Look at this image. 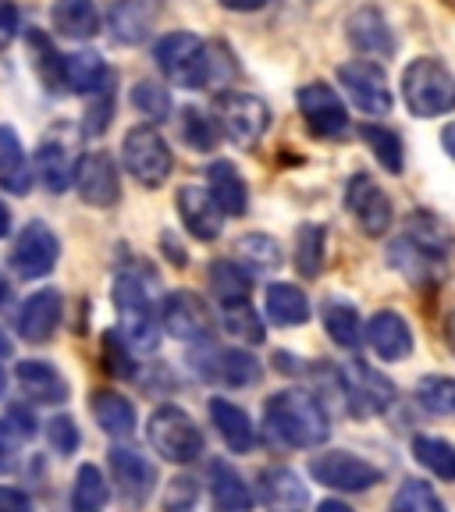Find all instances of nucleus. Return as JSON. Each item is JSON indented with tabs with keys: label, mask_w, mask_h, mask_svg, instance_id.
Here are the masks:
<instances>
[{
	"label": "nucleus",
	"mask_w": 455,
	"mask_h": 512,
	"mask_svg": "<svg viewBox=\"0 0 455 512\" xmlns=\"http://www.w3.org/2000/svg\"><path fill=\"white\" fill-rule=\"evenodd\" d=\"M345 36H349L352 47L367 57L395 54V32H392V25H388V18H384V11L374 8V4L352 11L349 22H345Z\"/></svg>",
	"instance_id": "nucleus-21"
},
{
	"label": "nucleus",
	"mask_w": 455,
	"mask_h": 512,
	"mask_svg": "<svg viewBox=\"0 0 455 512\" xmlns=\"http://www.w3.org/2000/svg\"><path fill=\"white\" fill-rule=\"evenodd\" d=\"M36 175H40L47 192L68 189V185L75 182V164H72V157H68V150H64L61 143H54V139L40 143V150H36Z\"/></svg>",
	"instance_id": "nucleus-35"
},
{
	"label": "nucleus",
	"mask_w": 455,
	"mask_h": 512,
	"mask_svg": "<svg viewBox=\"0 0 455 512\" xmlns=\"http://www.w3.org/2000/svg\"><path fill=\"white\" fill-rule=\"evenodd\" d=\"M47 441L57 456H72L75 448L82 445V434H79V427H75L72 416L61 413V416H50L47 420Z\"/></svg>",
	"instance_id": "nucleus-49"
},
{
	"label": "nucleus",
	"mask_w": 455,
	"mask_h": 512,
	"mask_svg": "<svg viewBox=\"0 0 455 512\" xmlns=\"http://www.w3.org/2000/svg\"><path fill=\"white\" fill-rule=\"evenodd\" d=\"M93 416L100 431L111 434V438H132L136 434V406L118 392H96Z\"/></svg>",
	"instance_id": "nucleus-34"
},
{
	"label": "nucleus",
	"mask_w": 455,
	"mask_h": 512,
	"mask_svg": "<svg viewBox=\"0 0 455 512\" xmlns=\"http://www.w3.org/2000/svg\"><path fill=\"white\" fill-rule=\"evenodd\" d=\"M264 427L285 448H317L331 438V420L317 395L303 388H285L271 395L264 409Z\"/></svg>",
	"instance_id": "nucleus-1"
},
{
	"label": "nucleus",
	"mask_w": 455,
	"mask_h": 512,
	"mask_svg": "<svg viewBox=\"0 0 455 512\" xmlns=\"http://www.w3.org/2000/svg\"><path fill=\"white\" fill-rule=\"evenodd\" d=\"M416 399H420L424 409H431L434 416L455 420V377H441V374L420 377L416 381Z\"/></svg>",
	"instance_id": "nucleus-44"
},
{
	"label": "nucleus",
	"mask_w": 455,
	"mask_h": 512,
	"mask_svg": "<svg viewBox=\"0 0 455 512\" xmlns=\"http://www.w3.org/2000/svg\"><path fill=\"white\" fill-rule=\"evenodd\" d=\"M221 324H224V331H228V338L239 345H264V338H267L264 320L256 317V310L249 303L224 306Z\"/></svg>",
	"instance_id": "nucleus-42"
},
{
	"label": "nucleus",
	"mask_w": 455,
	"mask_h": 512,
	"mask_svg": "<svg viewBox=\"0 0 455 512\" xmlns=\"http://www.w3.org/2000/svg\"><path fill=\"white\" fill-rule=\"evenodd\" d=\"M61 313H64V299L57 288H40L32 292L29 299L18 310V338L29 345H43L54 338V331L61 328Z\"/></svg>",
	"instance_id": "nucleus-19"
},
{
	"label": "nucleus",
	"mask_w": 455,
	"mask_h": 512,
	"mask_svg": "<svg viewBox=\"0 0 455 512\" xmlns=\"http://www.w3.org/2000/svg\"><path fill=\"white\" fill-rule=\"evenodd\" d=\"M320 317H324V328H328L331 342H338L342 349H356L363 338L360 328V313L356 306L345 303V299H328V303L320 306Z\"/></svg>",
	"instance_id": "nucleus-38"
},
{
	"label": "nucleus",
	"mask_w": 455,
	"mask_h": 512,
	"mask_svg": "<svg viewBox=\"0 0 455 512\" xmlns=\"http://www.w3.org/2000/svg\"><path fill=\"white\" fill-rule=\"evenodd\" d=\"M363 143L374 150L377 164H381L388 175H402V168H406V157H402V139L399 132H392L388 125H374V121H367V125L360 128Z\"/></svg>",
	"instance_id": "nucleus-40"
},
{
	"label": "nucleus",
	"mask_w": 455,
	"mask_h": 512,
	"mask_svg": "<svg viewBox=\"0 0 455 512\" xmlns=\"http://www.w3.org/2000/svg\"><path fill=\"white\" fill-rule=\"evenodd\" d=\"M25 43H29L32 68H36L40 82L50 89V93H61V89H64V57L54 50L50 36H43L40 29H29V32H25Z\"/></svg>",
	"instance_id": "nucleus-36"
},
{
	"label": "nucleus",
	"mask_w": 455,
	"mask_h": 512,
	"mask_svg": "<svg viewBox=\"0 0 455 512\" xmlns=\"http://www.w3.org/2000/svg\"><path fill=\"white\" fill-rule=\"evenodd\" d=\"M338 388H342L349 413L363 416V420L388 413V409H392V402L399 399L392 377L381 374V370H374L370 363H363V360H352V363H345V367L338 370Z\"/></svg>",
	"instance_id": "nucleus-6"
},
{
	"label": "nucleus",
	"mask_w": 455,
	"mask_h": 512,
	"mask_svg": "<svg viewBox=\"0 0 455 512\" xmlns=\"http://www.w3.org/2000/svg\"><path fill=\"white\" fill-rule=\"evenodd\" d=\"M132 107L143 114L146 121H168L171 118V93L160 82H136L132 86Z\"/></svg>",
	"instance_id": "nucleus-47"
},
{
	"label": "nucleus",
	"mask_w": 455,
	"mask_h": 512,
	"mask_svg": "<svg viewBox=\"0 0 455 512\" xmlns=\"http://www.w3.org/2000/svg\"><path fill=\"white\" fill-rule=\"evenodd\" d=\"M210 420H214L217 434H221L224 445L232 448V452H239V456L253 452L256 427L242 406H235V402H228V399H210Z\"/></svg>",
	"instance_id": "nucleus-27"
},
{
	"label": "nucleus",
	"mask_w": 455,
	"mask_h": 512,
	"mask_svg": "<svg viewBox=\"0 0 455 512\" xmlns=\"http://www.w3.org/2000/svg\"><path fill=\"white\" fill-rule=\"evenodd\" d=\"M160 324L171 338L189 345L210 342V335H214V317L196 292H171L160 306Z\"/></svg>",
	"instance_id": "nucleus-14"
},
{
	"label": "nucleus",
	"mask_w": 455,
	"mask_h": 512,
	"mask_svg": "<svg viewBox=\"0 0 455 512\" xmlns=\"http://www.w3.org/2000/svg\"><path fill=\"white\" fill-rule=\"evenodd\" d=\"M111 68L104 64V57L93 50H79V54L64 57V89H72L79 96H93L111 82Z\"/></svg>",
	"instance_id": "nucleus-30"
},
{
	"label": "nucleus",
	"mask_w": 455,
	"mask_h": 512,
	"mask_svg": "<svg viewBox=\"0 0 455 512\" xmlns=\"http://www.w3.org/2000/svg\"><path fill=\"white\" fill-rule=\"evenodd\" d=\"M324 242L328 232L320 224H299L296 232V267L303 278H317L324 271Z\"/></svg>",
	"instance_id": "nucleus-43"
},
{
	"label": "nucleus",
	"mask_w": 455,
	"mask_h": 512,
	"mask_svg": "<svg viewBox=\"0 0 455 512\" xmlns=\"http://www.w3.org/2000/svg\"><path fill=\"white\" fill-rule=\"evenodd\" d=\"M299 114H303L306 128L320 139H338L349 128V111H345L342 96L328 86V82H310L299 89Z\"/></svg>",
	"instance_id": "nucleus-15"
},
{
	"label": "nucleus",
	"mask_w": 455,
	"mask_h": 512,
	"mask_svg": "<svg viewBox=\"0 0 455 512\" xmlns=\"http://www.w3.org/2000/svg\"><path fill=\"white\" fill-rule=\"evenodd\" d=\"M310 477L317 484L331 491H370L374 484H381V470L367 459L352 456V452H324V456L310 459Z\"/></svg>",
	"instance_id": "nucleus-12"
},
{
	"label": "nucleus",
	"mask_w": 455,
	"mask_h": 512,
	"mask_svg": "<svg viewBox=\"0 0 455 512\" xmlns=\"http://www.w3.org/2000/svg\"><path fill=\"white\" fill-rule=\"evenodd\" d=\"M345 207L356 217L360 232L370 235V239H381L395 221L388 192H384L367 171H356V175L349 178V185H345Z\"/></svg>",
	"instance_id": "nucleus-11"
},
{
	"label": "nucleus",
	"mask_w": 455,
	"mask_h": 512,
	"mask_svg": "<svg viewBox=\"0 0 455 512\" xmlns=\"http://www.w3.org/2000/svg\"><path fill=\"white\" fill-rule=\"evenodd\" d=\"M317 512H352V509L345 502H338V498H328V502L317 505Z\"/></svg>",
	"instance_id": "nucleus-59"
},
{
	"label": "nucleus",
	"mask_w": 455,
	"mask_h": 512,
	"mask_svg": "<svg viewBox=\"0 0 455 512\" xmlns=\"http://www.w3.org/2000/svg\"><path fill=\"white\" fill-rule=\"evenodd\" d=\"M445 342H448V349L455 352V310L445 317Z\"/></svg>",
	"instance_id": "nucleus-60"
},
{
	"label": "nucleus",
	"mask_w": 455,
	"mask_h": 512,
	"mask_svg": "<svg viewBox=\"0 0 455 512\" xmlns=\"http://www.w3.org/2000/svg\"><path fill=\"white\" fill-rule=\"evenodd\" d=\"M164 512H221V509H217L210 488H203L196 477L182 473L164 491Z\"/></svg>",
	"instance_id": "nucleus-37"
},
{
	"label": "nucleus",
	"mask_w": 455,
	"mask_h": 512,
	"mask_svg": "<svg viewBox=\"0 0 455 512\" xmlns=\"http://www.w3.org/2000/svg\"><path fill=\"white\" fill-rule=\"evenodd\" d=\"M260 502L267 505V512H306L310 509V491L299 480L296 470L288 466H267L256 480Z\"/></svg>",
	"instance_id": "nucleus-20"
},
{
	"label": "nucleus",
	"mask_w": 455,
	"mask_h": 512,
	"mask_svg": "<svg viewBox=\"0 0 455 512\" xmlns=\"http://www.w3.org/2000/svg\"><path fill=\"white\" fill-rule=\"evenodd\" d=\"M413 456L427 473H434L438 480H455V448L441 438H427L416 434L413 438Z\"/></svg>",
	"instance_id": "nucleus-41"
},
{
	"label": "nucleus",
	"mask_w": 455,
	"mask_h": 512,
	"mask_svg": "<svg viewBox=\"0 0 455 512\" xmlns=\"http://www.w3.org/2000/svg\"><path fill=\"white\" fill-rule=\"evenodd\" d=\"M8 356H11V342L4 335H0V360H8Z\"/></svg>",
	"instance_id": "nucleus-62"
},
{
	"label": "nucleus",
	"mask_w": 455,
	"mask_h": 512,
	"mask_svg": "<svg viewBox=\"0 0 455 512\" xmlns=\"http://www.w3.org/2000/svg\"><path fill=\"white\" fill-rule=\"evenodd\" d=\"M50 22L68 40H93L100 32V8L96 0H54Z\"/></svg>",
	"instance_id": "nucleus-29"
},
{
	"label": "nucleus",
	"mask_w": 455,
	"mask_h": 512,
	"mask_svg": "<svg viewBox=\"0 0 455 512\" xmlns=\"http://www.w3.org/2000/svg\"><path fill=\"white\" fill-rule=\"evenodd\" d=\"M207 192L221 207L224 217H242L249 210V189L246 178L239 175L232 160H214L207 168Z\"/></svg>",
	"instance_id": "nucleus-25"
},
{
	"label": "nucleus",
	"mask_w": 455,
	"mask_h": 512,
	"mask_svg": "<svg viewBox=\"0 0 455 512\" xmlns=\"http://www.w3.org/2000/svg\"><path fill=\"white\" fill-rule=\"evenodd\" d=\"M214 111H217L221 132L232 139L235 146H242V150H253V146L264 139L267 128H271V111H267L264 100L253 93H235V89H228V93L217 96Z\"/></svg>",
	"instance_id": "nucleus-8"
},
{
	"label": "nucleus",
	"mask_w": 455,
	"mask_h": 512,
	"mask_svg": "<svg viewBox=\"0 0 455 512\" xmlns=\"http://www.w3.org/2000/svg\"><path fill=\"white\" fill-rule=\"evenodd\" d=\"M203 345V356L200 360H192L196 367L203 370V377H214V381L228 384V388H249V384L260 381V363L249 349H214L210 342H200Z\"/></svg>",
	"instance_id": "nucleus-17"
},
{
	"label": "nucleus",
	"mask_w": 455,
	"mask_h": 512,
	"mask_svg": "<svg viewBox=\"0 0 455 512\" xmlns=\"http://www.w3.org/2000/svg\"><path fill=\"white\" fill-rule=\"evenodd\" d=\"M210 495H214L221 512H249L253 509V491L242 480V473L235 466H228L224 459L210 463Z\"/></svg>",
	"instance_id": "nucleus-31"
},
{
	"label": "nucleus",
	"mask_w": 455,
	"mask_h": 512,
	"mask_svg": "<svg viewBox=\"0 0 455 512\" xmlns=\"http://www.w3.org/2000/svg\"><path fill=\"white\" fill-rule=\"evenodd\" d=\"M160 15V0H114L111 32L118 43H143Z\"/></svg>",
	"instance_id": "nucleus-26"
},
{
	"label": "nucleus",
	"mask_w": 455,
	"mask_h": 512,
	"mask_svg": "<svg viewBox=\"0 0 455 512\" xmlns=\"http://www.w3.org/2000/svg\"><path fill=\"white\" fill-rule=\"evenodd\" d=\"M8 299H11V288L4 281V274H0V306H8Z\"/></svg>",
	"instance_id": "nucleus-61"
},
{
	"label": "nucleus",
	"mask_w": 455,
	"mask_h": 512,
	"mask_svg": "<svg viewBox=\"0 0 455 512\" xmlns=\"http://www.w3.org/2000/svg\"><path fill=\"white\" fill-rule=\"evenodd\" d=\"M367 342L384 363H402L413 352V328L395 310H381L370 317Z\"/></svg>",
	"instance_id": "nucleus-24"
},
{
	"label": "nucleus",
	"mask_w": 455,
	"mask_h": 512,
	"mask_svg": "<svg viewBox=\"0 0 455 512\" xmlns=\"http://www.w3.org/2000/svg\"><path fill=\"white\" fill-rule=\"evenodd\" d=\"M36 416L29 413L25 406H8L4 409V416H0V434L11 441H29L32 434H36Z\"/></svg>",
	"instance_id": "nucleus-50"
},
{
	"label": "nucleus",
	"mask_w": 455,
	"mask_h": 512,
	"mask_svg": "<svg viewBox=\"0 0 455 512\" xmlns=\"http://www.w3.org/2000/svg\"><path fill=\"white\" fill-rule=\"evenodd\" d=\"M8 392V374H4V370H0V395Z\"/></svg>",
	"instance_id": "nucleus-63"
},
{
	"label": "nucleus",
	"mask_w": 455,
	"mask_h": 512,
	"mask_svg": "<svg viewBox=\"0 0 455 512\" xmlns=\"http://www.w3.org/2000/svg\"><path fill=\"white\" fill-rule=\"evenodd\" d=\"M107 498H111V484L100 473V466L86 463L75 473V488H72V509L75 512H104Z\"/></svg>",
	"instance_id": "nucleus-39"
},
{
	"label": "nucleus",
	"mask_w": 455,
	"mask_h": 512,
	"mask_svg": "<svg viewBox=\"0 0 455 512\" xmlns=\"http://www.w3.org/2000/svg\"><path fill=\"white\" fill-rule=\"evenodd\" d=\"M146 438L157 448V456H164L168 463H196L203 456V431L196 427L185 409L178 406H160L146 424Z\"/></svg>",
	"instance_id": "nucleus-5"
},
{
	"label": "nucleus",
	"mask_w": 455,
	"mask_h": 512,
	"mask_svg": "<svg viewBox=\"0 0 455 512\" xmlns=\"http://www.w3.org/2000/svg\"><path fill=\"white\" fill-rule=\"evenodd\" d=\"M15 377L25 399L40 402V406H61V402H68V395H72V388H68V381H64V374L54 363L22 360L15 367Z\"/></svg>",
	"instance_id": "nucleus-23"
},
{
	"label": "nucleus",
	"mask_w": 455,
	"mask_h": 512,
	"mask_svg": "<svg viewBox=\"0 0 455 512\" xmlns=\"http://www.w3.org/2000/svg\"><path fill=\"white\" fill-rule=\"evenodd\" d=\"M0 189L25 196L32 189V168L22 150V139L11 125H0Z\"/></svg>",
	"instance_id": "nucleus-28"
},
{
	"label": "nucleus",
	"mask_w": 455,
	"mask_h": 512,
	"mask_svg": "<svg viewBox=\"0 0 455 512\" xmlns=\"http://www.w3.org/2000/svg\"><path fill=\"white\" fill-rule=\"evenodd\" d=\"M153 61H157L160 75L171 86L203 89L214 82V57H210V47L196 32H168V36H160L157 47H153Z\"/></svg>",
	"instance_id": "nucleus-3"
},
{
	"label": "nucleus",
	"mask_w": 455,
	"mask_h": 512,
	"mask_svg": "<svg viewBox=\"0 0 455 512\" xmlns=\"http://www.w3.org/2000/svg\"><path fill=\"white\" fill-rule=\"evenodd\" d=\"M235 256L242 264H249L253 271H274L281 264V246L271 239V235H242L235 242Z\"/></svg>",
	"instance_id": "nucleus-45"
},
{
	"label": "nucleus",
	"mask_w": 455,
	"mask_h": 512,
	"mask_svg": "<svg viewBox=\"0 0 455 512\" xmlns=\"http://www.w3.org/2000/svg\"><path fill=\"white\" fill-rule=\"evenodd\" d=\"M267 320L278 324V328H299L310 320V299L299 285H288V281H274L267 288Z\"/></svg>",
	"instance_id": "nucleus-32"
},
{
	"label": "nucleus",
	"mask_w": 455,
	"mask_h": 512,
	"mask_svg": "<svg viewBox=\"0 0 455 512\" xmlns=\"http://www.w3.org/2000/svg\"><path fill=\"white\" fill-rule=\"evenodd\" d=\"M267 0H221V8L228 11H242V15H249V11H260Z\"/></svg>",
	"instance_id": "nucleus-56"
},
{
	"label": "nucleus",
	"mask_w": 455,
	"mask_h": 512,
	"mask_svg": "<svg viewBox=\"0 0 455 512\" xmlns=\"http://www.w3.org/2000/svg\"><path fill=\"white\" fill-rule=\"evenodd\" d=\"M18 466V456H15V448L4 441V434H0V473H15Z\"/></svg>",
	"instance_id": "nucleus-55"
},
{
	"label": "nucleus",
	"mask_w": 455,
	"mask_h": 512,
	"mask_svg": "<svg viewBox=\"0 0 455 512\" xmlns=\"http://www.w3.org/2000/svg\"><path fill=\"white\" fill-rule=\"evenodd\" d=\"M93 96H96V104L86 111V132L89 136H100V132L111 125V114H114V79Z\"/></svg>",
	"instance_id": "nucleus-52"
},
{
	"label": "nucleus",
	"mask_w": 455,
	"mask_h": 512,
	"mask_svg": "<svg viewBox=\"0 0 455 512\" xmlns=\"http://www.w3.org/2000/svg\"><path fill=\"white\" fill-rule=\"evenodd\" d=\"M210 292L221 299V306L249 303V292H253V274L242 267V260H214L207 271Z\"/></svg>",
	"instance_id": "nucleus-33"
},
{
	"label": "nucleus",
	"mask_w": 455,
	"mask_h": 512,
	"mask_svg": "<svg viewBox=\"0 0 455 512\" xmlns=\"http://www.w3.org/2000/svg\"><path fill=\"white\" fill-rule=\"evenodd\" d=\"M75 189H79L82 203H89V207H114L121 196V178L111 153H82L75 160Z\"/></svg>",
	"instance_id": "nucleus-16"
},
{
	"label": "nucleus",
	"mask_w": 455,
	"mask_h": 512,
	"mask_svg": "<svg viewBox=\"0 0 455 512\" xmlns=\"http://www.w3.org/2000/svg\"><path fill=\"white\" fill-rule=\"evenodd\" d=\"M57 256H61V242H57V235L50 232V224L32 221L18 232L8 264H11V271H15V278L36 281V278H47V274L54 271Z\"/></svg>",
	"instance_id": "nucleus-10"
},
{
	"label": "nucleus",
	"mask_w": 455,
	"mask_h": 512,
	"mask_svg": "<svg viewBox=\"0 0 455 512\" xmlns=\"http://www.w3.org/2000/svg\"><path fill=\"white\" fill-rule=\"evenodd\" d=\"M11 232V210H8V203L0 200V239Z\"/></svg>",
	"instance_id": "nucleus-58"
},
{
	"label": "nucleus",
	"mask_w": 455,
	"mask_h": 512,
	"mask_svg": "<svg viewBox=\"0 0 455 512\" xmlns=\"http://www.w3.org/2000/svg\"><path fill=\"white\" fill-rule=\"evenodd\" d=\"M395 512H445V502L438 498V491L424 480H406L399 491H395Z\"/></svg>",
	"instance_id": "nucleus-48"
},
{
	"label": "nucleus",
	"mask_w": 455,
	"mask_h": 512,
	"mask_svg": "<svg viewBox=\"0 0 455 512\" xmlns=\"http://www.w3.org/2000/svg\"><path fill=\"white\" fill-rule=\"evenodd\" d=\"M182 139L192 146V150L210 153L217 146V139H221V125H217V118L203 114L200 107H185L182 111Z\"/></svg>",
	"instance_id": "nucleus-46"
},
{
	"label": "nucleus",
	"mask_w": 455,
	"mask_h": 512,
	"mask_svg": "<svg viewBox=\"0 0 455 512\" xmlns=\"http://www.w3.org/2000/svg\"><path fill=\"white\" fill-rule=\"evenodd\" d=\"M0 512H32V498L18 488H0Z\"/></svg>",
	"instance_id": "nucleus-53"
},
{
	"label": "nucleus",
	"mask_w": 455,
	"mask_h": 512,
	"mask_svg": "<svg viewBox=\"0 0 455 512\" xmlns=\"http://www.w3.org/2000/svg\"><path fill=\"white\" fill-rule=\"evenodd\" d=\"M441 143H445V153L455 160V121L452 125H445V132H441Z\"/></svg>",
	"instance_id": "nucleus-57"
},
{
	"label": "nucleus",
	"mask_w": 455,
	"mask_h": 512,
	"mask_svg": "<svg viewBox=\"0 0 455 512\" xmlns=\"http://www.w3.org/2000/svg\"><path fill=\"white\" fill-rule=\"evenodd\" d=\"M121 157H125L128 175L136 178L146 189H157L171 178V168H175V157H171V146L164 143L153 125H136L128 128L125 143H121Z\"/></svg>",
	"instance_id": "nucleus-7"
},
{
	"label": "nucleus",
	"mask_w": 455,
	"mask_h": 512,
	"mask_svg": "<svg viewBox=\"0 0 455 512\" xmlns=\"http://www.w3.org/2000/svg\"><path fill=\"white\" fill-rule=\"evenodd\" d=\"M402 100L416 118H441L455 111V75L438 57H416L402 72Z\"/></svg>",
	"instance_id": "nucleus-4"
},
{
	"label": "nucleus",
	"mask_w": 455,
	"mask_h": 512,
	"mask_svg": "<svg viewBox=\"0 0 455 512\" xmlns=\"http://www.w3.org/2000/svg\"><path fill=\"white\" fill-rule=\"evenodd\" d=\"M107 466H111V480L114 488H118L121 502L139 509V505L150 502L153 488H157V470L146 456H139L136 448H125V445H114L107 452Z\"/></svg>",
	"instance_id": "nucleus-13"
},
{
	"label": "nucleus",
	"mask_w": 455,
	"mask_h": 512,
	"mask_svg": "<svg viewBox=\"0 0 455 512\" xmlns=\"http://www.w3.org/2000/svg\"><path fill=\"white\" fill-rule=\"evenodd\" d=\"M114 306H118V335L125 338V345L132 352H157L160 345V317L153 313L150 303V288L143 285V278L132 271L118 274L114 281Z\"/></svg>",
	"instance_id": "nucleus-2"
},
{
	"label": "nucleus",
	"mask_w": 455,
	"mask_h": 512,
	"mask_svg": "<svg viewBox=\"0 0 455 512\" xmlns=\"http://www.w3.org/2000/svg\"><path fill=\"white\" fill-rule=\"evenodd\" d=\"M338 82L349 93V100L360 107L370 118H381V114L392 111L395 96L392 86H388V75L377 61H367V57H356V61H345L338 68Z\"/></svg>",
	"instance_id": "nucleus-9"
},
{
	"label": "nucleus",
	"mask_w": 455,
	"mask_h": 512,
	"mask_svg": "<svg viewBox=\"0 0 455 512\" xmlns=\"http://www.w3.org/2000/svg\"><path fill=\"white\" fill-rule=\"evenodd\" d=\"M175 203H178V217H182V224L189 228L192 239L214 242L217 235H221L224 214L207 189H200V185H182Z\"/></svg>",
	"instance_id": "nucleus-22"
},
{
	"label": "nucleus",
	"mask_w": 455,
	"mask_h": 512,
	"mask_svg": "<svg viewBox=\"0 0 455 512\" xmlns=\"http://www.w3.org/2000/svg\"><path fill=\"white\" fill-rule=\"evenodd\" d=\"M388 264H392L395 271L409 281V285L427 288V285H434V281L441 278L445 253L424 246V242L413 239V235H402V239H395L392 246H388Z\"/></svg>",
	"instance_id": "nucleus-18"
},
{
	"label": "nucleus",
	"mask_w": 455,
	"mask_h": 512,
	"mask_svg": "<svg viewBox=\"0 0 455 512\" xmlns=\"http://www.w3.org/2000/svg\"><path fill=\"white\" fill-rule=\"evenodd\" d=\"M18 29V8L15 0H0V43H8Z\"/></svg>",
	"instance_id": "nucleus-54"
},
{
	"label": "nucleus",
	"mask_w": 455,
	"mask_h": 512,
	"mask_svg": "<svg viewBox=\"0 0 455 512\" xmlns=\"http://www.w3.org/2000/svg\"><path fill=\"white\" fill-rule=\"evenodd\" d=\"M132 356H136V352L128 349L125 345V338L118 335V331H107L104 335V363H107V370H111V374H118V377H132Z\"/></svg>",
	"instance_id": "nucleus-51"
}]
</instances>
